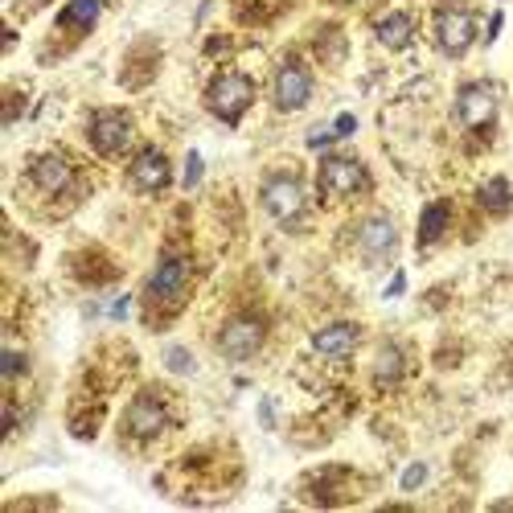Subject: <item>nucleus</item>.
<instances>
[{"mask_svg": "<svg viewBox=\"0 0 513 513\" xmlns=\"http://www.w3.org/2000/svg\"><path fill=\"white\" fill-rule=\"evenodd\" d=\"M132 136H136V124H132V115L120 111V107H107L99 111L91 128H87V140L99 156H124L132 148Z\"/></svg>", "mask_w": 513, "mask_h": 513, "instance_id": "obj_1", "label": "nucleus"}, {"mask_svg": "<svg viewBox=\"0 0 513 513\" xmlns=\"http://www.w3.org/2000/svg\"><path fill=\"white\" fill-rule=\"evenodd\" d=\"M259 197H263V210H267L275 222H284V226H292V222L304 214V185H300V177H292V173L267 177Z\"/></svg>", "mask_w": 513, "mask_h": 513, "instance_id": "obj_2", "label": "nucleus"}, {"mask_svg": "<svg viewBox=\"0 0 513 513\" xmlns=\"http://www.w3.org/2000/svg\"><path fill=\"white\" fill-rule=\"evenodd\" d=\"M206 103H210V111L218 115V120L234 124L255 103V83H251L247 74H222V78H214Z\"/></svg>", "mask_w": 513, "mask_h": 513, "instance_id": "obj_3", "label": "nucleus"}, {"mask_svg": "<svg viewBox=\"0 0 513 513\" xmlns=\"http://www.w3.org/2000/svg\"><path fill=\"white\" fill-rule=\"evenodd\" d=\"M497 120V91L489 83H468L456 95V124L464 132H481Z\"/></svg>", "mask_w": 513, "mask_h": 513, "instance_id": "obj_4", "label": "nucleus"}, {"mask_svg": "<svg viewBox=\"0 0 513 513\" xmlns=\"http://www.w3.org/2000/svg\"><path fill=\"white\" fill-rule=\"evenodd\" d=\"M436 42L448 58L468 54V46L477 42V17H472V9H440L436 13Z\"/></svg>", "mask_w": 513, "mask_h": 513, "instance_id": "obj_5", "label": "nucleus"}, {"mask_svg": "<svg viewBox=\"0 0 513 513\" xmlns=\"http://www.w3.org/2000/svg\"><path fill=\"white\" fill-rule=\"evenodd\" d=\"M165 423H169V407L156 399L152 390H144V394H136L128 415H124V436H132V440H156L165 431Z\"/></svg>", "mask_w": 513, "mask_h": 513, "instance_id": "obj_6", "label": "nucleus"}, {"mask_svg": "<svg viewBox=\"0 0 513 513\" xmlns=\"http://www.w3.org/2000/svg\"><path fill=\"white\" fill-rule=\"evenodd\" d=\"M185 284H189V263L181 255H165L161 267H156L152 280H148V304L173 308L185 296Z\"/></svg>", "mask_w": 513, "mask_h": 513, "instance_id": "obj_7", "label": "nucleus"}, {"mask_svg": "<svg viewBox=\"0 0 513 513\" xmlns=\"http://www.w3.org/2000/svg\"><path fill=\"white\" fill-rule=\"evenodd\" d=\"M263 321L259 317H230L226 325H222V333H218V349L226 353V358H234V362H243V358H251V353L263 345Z\"/></svg>", "mask_w": 513, "mask_h": 513, "instance_id": "obj_8", "label": "nucleus"}, {"mask_svg": "<svg viewBox=\"0 0 513 513\" xmlns=\"http://www.w3.org/2000/svg\"><path fill=\"white\" fill-rule=\"evenodd\" d=\"M366 185H370L366 169L358 161H349V156H329V161L321 165V189L329 197H349V193H358Z\"/></svg>", "mask_w": 513, "mask_h": 513, "instance_id": "obj_9", "label": "nucleus"}, {"mask_svg": "<svg viewBox=\"0 0 513 513\" xmlns=\"http://www.w3.org/2000/svg\"><path fill=\"white\" fill-rule=\"evenodd\" d=\"M312 99V74L300 62H284L275 74V107L280 111H300Z\"/></svg>", "mask_w": 513, "mask_h": 513, "instance_id": "obj_10", "label": "nucleus"}, {"mask_svg": "<svg viewBox=\"0 0 513 513\" xmlns=\"http://www.w3.org/2000/svg\"><path fill=\"white\" fill-rule=\"evenodd\" d=\"M78 169L66 161L62 152H46V156H37V161L29 165V181L42 189V193H66L74 185Z\"/></svg>", "mask_w": 513, "mask_h": 513, "instance_id": "obj_11", "label": "nucleus"}, {"mask_svg": "<svg viewBox=\"0 0 513 513\" xmlns=\"http://www.w3.org/2000/svg\"><path fill=\"white\" fill-rule=\"evenodd\" d=\"M358 247H362V255H366L370 263H382V259L394 255V247H399V230H394L390 218L374 214V218H366L362 230H358Z\"/></svg>", "mask_w": 513, "mask_h": 513, "instance_id": "obj_12", "label": "nucleus"}, {"mask_svg": "<svg viewBox=\"0 0 513 513\" xmlns=\"http://www.w3.org/2000/svg\"><path fill=\"white\" fill-rule=\"evenodd\" d=\"M128 181H132V189H140V193L165 189V185H169V156H165L161 148H144L136 161H132V169H128Z\"/></svg>", "mask_w": 513, "mask_h": 513, "instance_id": "obj_13", "label": "nucleus"}, {"mask_svg": "<svg viewBox=\"0 0 513 513\" xmlns=\"http://www.w3.org/2000/svg\"><path fill=\"white\" fill-rule=\"evenodd\" d=\"M358 341H362V329L341 321V325H329V329H321L317 337H312V349H317L321 358H349V353L358 349Z\"/></svg>", "mask_w": 513, "mask_h": 513, "instance_id": "obj_14", "label": "nucleus"}, {"mask_svg": "<svg viewBox=\"0 0 513 513\" xmlns=\"http://www.w3.org/2000/svg\"><path fill=\"white\" fill-rule=\"evenodd\" d=\"M374 33H378V42H382L386 50H407L411 37H415V21H411V13H386V17L374 25Z\"/></svg>", "mask_w": 513, "mask_h": 513, "instance_id": "obj_15", "label": "nucleus"}, {"mask_svg": "<svg viewBox=\"0 0 513 513\" xmlns=\"http://www.w3.org/2000/svg\"><path fill=\"white\" fill-rule=\"evenodd\" d=\"M448 218H452V206H448V202H431V206L423 210V222H419V247H423V251H427L431 243L444 239Z\"/></svg>", "mask_w": 513, "mask_h": 513, "instance_id": "obj_16", "label": "nucleus"}, {"mask_svg": "<svg viewBox=\"0 0 513 513\" xmlns=\"http://www.w3.org/2000/svg\"><path fill=\"white\" fill-rule=\"evenodd\" d=\"M477 197H481V210H489V214H509V206H513V189H509L505 177L485 181Z\"/></svg>", "mask_w": 513, "mask_h": 513, "instance_id": "obj_17", "label": "nucleus"}, {"mask_svg": "<svg viewBox=\"0 0 513 513\" xmlns=\"http://www.w3.org/2000/svg\"><path fill=\"white\" fill-rule=\"evenodd\" d=\"M103 5H107V0H70V9L62 13V21L74 25V29H91L99 21Z\"/></svg>", "mask_w": 513, "mask_h": 513, "instance_id": "obj_18", "label": "nucleus"}, {"mask_svg": "<svg viewBox=\"0 0 513 513\" xmlns=\"http://www.w3.org/2000/svg\"><path fill=\"white\" fill-rule=\"evenodd\" d=\"M378 382H394V378H399L403 374V353L399 349H394V345H386L382 349V358H378Z\"/></svg>", "mask_w": 513, "mask_h": 513, "instance_id": "obj_19", "label": "nucleus"}, {"mask_svg": "<svg viewBox=\"0 0 513 513\" xmlns=\"http://www.w3.org/2000/svg\"><path fill=\"white\" fill-rule=\"evenodd\" d=\"M423 477H427V468H423V464L407 468V477H403V489H419V485H423Z\"/></svg>", "mask_w": 513, "mask_h": 513, "instance_id": "obj_20", "label": "nucleus"}, {"mask_svg": "<svg viewBox=\"0 0 513 513\" xmlns=\"http://www.w3.org/2000/svg\"><path fill=\"white\" fill-rule=\"evenodd\" d=\"M17 374H21V353H13V349H9V353H5V378L13 382Z\"/></svg>", "mask_w": 513, "mask_h": 513, "instance_id": "obj_21", "label": "nucleus"}, {"mask_svg": "<svg viewBox=\"0 0 513 513\" xmlns=\"http://www.w3.org/2000/svg\"><path fill=\"white\" fill-rule=\"evenodd\" d=\"M169 366H173V370H189V358H185L181 349H173V353H169Z\"/></svg>", "mask_w": 513, "mask_h": 513, "instance_id": "obj_22", "label": "nucleus"}, {"mask_svg": "<svg viewBox=\"0 0 513 513\" xmlns=\"http://www.w3.org/2000/svg\"><path fill=\"white\" fill-rule=\"evenodd\" d=\"M197 173H202V161H197V156H189V177H185V181L193 185V181H197Z\"/></svg>", "mask_w": 513, "mask_h": 513, "instance_id": "obj_23", "label": "nucleus"}]
</instances>
